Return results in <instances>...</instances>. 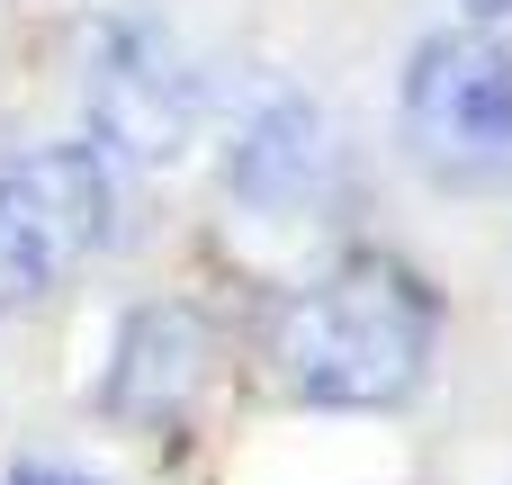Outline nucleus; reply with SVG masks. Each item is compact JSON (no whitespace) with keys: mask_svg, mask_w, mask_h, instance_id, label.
I'll return each instance as SVG.
<instances>
[{"mask_svg":"<svg viewBox=\"0 0 512 485\" xmlns=\"http://www.w3.org/2000/svg\"><path fill=\"white\" fill-rule=\"evenodd\" d=\"M90 126L126 162H180L198 135V72L153 18H117L90 36Z\"/></svg>","mask_w":512,"mask_h":485,"instance_id":"20e7f679","label":"nucleus"},{"mask_svg":"<svg viewBox=\"0 0 512 485\" xmlns=\"http://www.w3.org/2000/svg\"><path fill=\"white\" fill-rule=\"evenodd\" d=\"M9 485H99V477H81V468H18Z\"/></svg>","mask_w":512,"mask_h":485,"instance_id":"0eeeda50","label":"nucleus"},{"mask_svg":"<svg viewBox=\"0 0 512 485\" xmlns=\"http://www.w3.org/2000/svg\"><path fill=\"white\" fill-rule=\"evenodd\" d=\"M432 333H441V306L432 288L387 261V252H351L342 270H324L315 288H297L279 306V378L324 405V414H387L423 387L432 369Z\"/></svg>","mask_w":512,"mask_h":485,"instance_id":"f257e3e1","label":"nucleus"},{"mask_svg":"<svg viewBox=\"0 0 512 485\" xmlns=\"http://www.w3.org/2000/svg\"><path fill=\"white\" fill-rule=\"evenodd\" d=\"M108 234V162L99 144H45L0 171V306L54 297L81 252Z\"/></svg>","mask_w":512,"mask_h":485,"instance_id":"7ed1b4c3","label":"nucleus"},{"mask_svg":"<svg viewBox=\"0 0 512 485\" xmlns=\"http://www.w3.org/2000/svg\"><path fill=\"white\" fill-rule=\"evenodd\" d=\"M315 171H324V117L297 90H270L234 135V162H225L234 198L243 207H306Z\"/></svg>","mask_w":512,"mask_h":485,"instance_id":"423d86ee","label":"nucleus"},{"mask_svg":"<svg viewBox=\"0 0 512 485\" xmlns=\"http://www.w3.org/2000/svg\"><path fill=\"white\" fill-rule=\"evenodd\" d=\"M207 369H216V333H207L198 306H135L126 333H117V360H108L99 405L144 432V423L189 414V396L207 387Z\"/></svg>","mask_w":512,"mask_h":485,"instance_id":"39448f33","label":"nucleus"},{"mask_svg":"<svg viewBox=\"0 0 512 485\" xmlns=\"http://www.w3.org/2000/svg\"><path fill=\"white\" fill-rule=\"evenodd\" d=\"M512 0H468V18H504Z\"/></svg>","mask_w":512,"mask_h":485,"instance_id":"6e6552de","label":"nucleus"},{"mask_svg":"<svg viewBox=\"0 0 512 485\" xmlns=\"http://www.w3.org/2000/svg\"><path fill=\"white\" fill-rule=\"evenodd\" d=\"M405 144L441 189H504L512 180V54L495 36H423L405 72Z\"/></svg>","mask_w":512,"mask_h":485,"instance_id":"f03ea898","label":"nucleus"}]
</instances>
